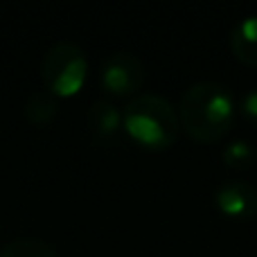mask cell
<instances>
[{"label":"cell","mask_w":257,"mask_h":257,"mask_svg":"<svg viewBox=\"0 0 257 257\" xmlns=\"http://www.w3.org/2000/svg\"><path fill=\"white\" fill-rule=\"evenodd\" d=\"M235 97L221 84L199 81L183 93L178 104L181 128L196 142L212 145L228 136L235 122Z\"/></svg>","instance_id":"1"},{"label":"cell","mask_w":257,"mask_h":257,"mask_svg":"<svg viewBox=\"0 0 257 257\" xmlns=\"http://www.w3.org/2000/svg\"><path fill=\"white\" fill-rule=\"evenodd\" d=\"M122 128L142 149L165 151L176 142L181 122H178V111L165 97L142 93L124 106Z\"/></svg>","instance_id":"2"},{"label":"cell","mask_w":257,"mask_h":257,"mask_svg":"<svg viewBox=\"0 0 257 257\" xmlns=\"http://www.w3.org/2000/svg\"><path fill=\"white\" fill-rule=\"evenodd\" d=\"M88 77V59L77 43L59 41L43 59V81L54 97H72Z\"/></svg>","instance_id":"3"},{"label":"cell","mask_w":257,"mask_h":257,"mask_svg":"<svg viewBox=\"0 0 257 257\" xmlns=\"http://www.w3.org/2000/svg\"><path fill=\"white\" fill-rule=\"evenodd\" d=\"M145 81V66L131 52H115L102 63V86L113 97H136Z\"/></svg>","instance_id":"4"},{"label":"cell","mask_w":257,"mask_h":257,"mask_svg":"<svg viewBox=\"0 0 257 257\" xmlns=\"http://www.w3.org/2000/svg\"><path fill=\"white\" fill-rule=\"evenodd\" d=\"M219 212L230 219H248L257 217V190L246 181H228L217 187L214 194Z\"/></svg>","instance_id":"5"},{"label":"cell","mask_w":257,"mask_h":257,"mask_svg":"<svg viewBox=\"0 0 257 257\" xmlns=\"http://www.w3.org/2000/svg\"><path fill=\"white\" fill-rule=\"evenodd\" d=\"M230 50L237 61L257 68V14H248L232 27Z\"/></svg>","instance_id":"6"},{"label":"cell","mask_w":257,"mask_h":257,"mask_svg":"<svg viewBox=\"0 0 257 257\" xmlns=\"http://www.w3.org/2000/svg\"><path fill=\"white\" fill-rule=\"evenodd\" d=\"M88 126L102 140H111L122 128V113L106 99H97L88 111Z\"/></svg>","instance_id":"7"},{"label":"cell","mask_w":257,"mask_h":257,"mask_svg":"<svg viewBox=\"0 0 257 257\" xmlns=\"http://www.w3.org/2000/svg\"><path fill=\"white\" fill-rule=\"evenodd\" d=\"M25 113L27 120L34 122V124H48L57 115V97L48 90H36L27 97Z\"/></svg>","instance_id":"8"},{"label":"cell","mask_w":257,"mask_h":257,"mask_svg":"<svg viewBox=\"0 0 257 257\" xmlns=\"http://www.w3.org/2000/svg\"><path fill=\"white\" fill-rule=\"evenodd\" d=\"M0 257H59L52 246L34 237H21V239L9 241L3 248Z\"/></svg>","instance_id":"9"},{"label":"cell","mask_w":257,"mask_h":257,"mask_svg":"<svg viewBox=\"0 0 257 257\" xmlns=\"http://www.w3.org/2000/svg\"><path fill=\"white\" fill-rule=\"evenodd\" d=\"M221 158L230 169H244L255 160V147L248 140H232L226 145Z\"/></svg>","instance_id":"10"},{"label":"cell","mask_w":257,"mask_h":257,"mask_svg":"<svg viewBox=\"0 0 257 257\" xmlns=\"http://www.w3.org/2000/svg\"><path fill=\"white\" fill-rule=\"evenodd\" d=\"M239 111L248 122L257 124V88H248L239 99Z\"/></svg>","instance_id":"11"}]
</instances>
